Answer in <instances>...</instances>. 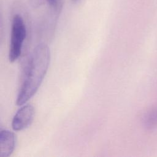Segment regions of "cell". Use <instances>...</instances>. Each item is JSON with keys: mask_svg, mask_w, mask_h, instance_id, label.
Here are the masks:
<instances>
[{"mask_svg": "<svg viewBox=\"0 0 157 157\" xmlns=\"http://www.w3.org/2000/svg\"><path fill=\"white\" fill-rule=\"evenodd\" d=\"M50 52L45 44H39L33 50L25 67L23 78L16 99L17 105H23L37 91L48 71Z\"/></svg>", "mask_w": 157, "mask_h": 157, "instance_id": "cell-1", "label": "cell"}, {"mask_svg": "<svg viewBox=\"0 0 157 157\" xmlns=\"http://www.w3.org/2000/svg\"><path fill=\"white\" fill-rule=\"evenodd\" d=\"M26 33V25L23 17L21 13H15L13 15L11 24L10 43L9 52L10 62L13 63L20 57Z\"/></svg>", "mask_w": 157, "mask_h": 157, "instance_id": "cell-2", "label": "cell"}, {"mask_svg": "<svg viewBox=\"0 0 157 157\" xmlns=\"http://www.w3.org/2000/svg\"><path fill=\"white\" fill-rule=\"evenodd\" d=\"M35 116L34 107L29 104H25L20 108L12 121V127L14 131H19L29 127L33 121Z\"/></svg>", "mask_w": 157, "mask_h": 157, "instance_id": "cell-3", "label": "cell"}, {"mask_svg": "<svg viewBox=\"0 0 157 157\" xmlns=\"http://www.w3.org/2000/svg\"><path fill=\"white\" fill-rule=\"evenodd\" d=\"M17 143L16 135L12 131L2 129L0 132V151L2 157H8L13 152Z\"/></svg>", "mask_w": 157, "mask_h": 157, "instance_id": "cell-4", "label": "cell"}, {"mask_svg": "<svg viewBox=\"0 0 157 157\" xmlns=\"http://www.w3.org/2000/svg\"><path fill=\"white\" fill-rule=\"evenodd\" d=\"M143 124L147 129L157 126V106L148 111L143 118Z\"/></svg>", "mask_w": 157, "mask_h": 157, "instance_id": "cell-5", "label": "cell"}, {"mask_svg": "<svg viewBox=\"0 0 157 157\" xmlns=\"http://www.w3.org/2000/svg\"><path fill=\"white\" fill-rule=\"evenodd\" d=\"M50 6H56L63 2L62 0H47Z\"/></svg>", "mask_w": 157, "mask_h": 157, "instance_id": "cell-6", "label": "cell"}, {"mask_svg": "<svg viewBox=\"0 0 157 157\" xmlns=\"http://www.w3.org/2000/svg\"><path fill=\"white\" fill-rule=\"evenodd\" d=\"M73 1H74V2H77V1H79V0H72Z\"/></svg>", "mask_w": 157, "mask_h": 157, "instance_id": "cell-7", "label": "cell"}]
</instances>
